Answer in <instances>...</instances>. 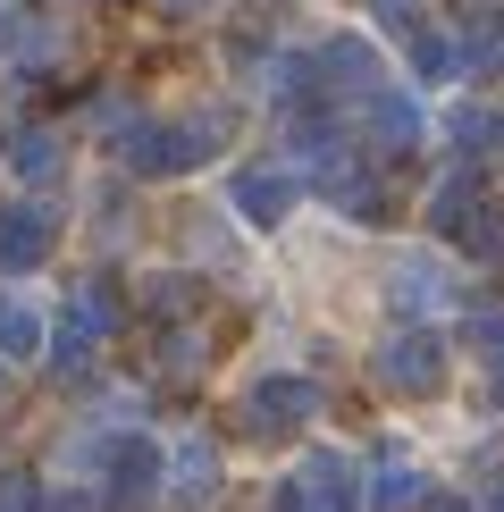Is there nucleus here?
<instances>
[{"instance_id":"2","label":"nucleus","mask_w":504,"mask_h":512,"mask_svg":"<svg viewBox=\"0 0 504 512\" xmlns=\"http://www.w3.org/2000/svg\"><path fill=\"white\" fill-rule=\"evenodd\" d=\"M370 370H378V387H387V395L420 403V395L446 387V345H437V328H395L387 345L370 353Z\"/></svg>"},{"instance_id":"24","label":"nucleus","mask_w":504,"mask_h":512,"mask_svg":"<svg viewBox=\"0 0 504 512\" xmlns=\"http://www.w3.org/2000/svg\"><path fill=\"white\" fill-rule=\"evenodd\" d=\"M168 9H210V0H168Z\"/></svg>"},{"instance_id":"17","label":"nucleus","mask_w":504,"mask_h":512,"mask_svg":"<svg viewBox=\"0 0 504 512\" xmlns=\"http://www.w3.org/2000/svg\"><path fill=\"white\" fill-rule=\"evenodd\" d=\"M412 126H420V118H412V101H404V93H370V135L387 143V152H404Z\"/></svg>"},{"instance_id":"3","label":"nucleus","mask_w":504,"mask_h":512,"mask_svg":"<svg viewBox=\"0 0 504 512\" xmlns=\"http://www.w3.org/2000/svg\"><path fill=\"white\" fill-rule=\"evenodd\" d=\"M110 328H118V303H110L101 286H84L76 303L59 311V328H42V353H51V370H59V378H76V370L93 361V345H101Z\"/></svg>"},{"instance_id":"18","label":"nucleus","mask_w":504,"mask_h":512,"mask_svg":"<svg viewBox=\"0 0 504 512\" xmlns=\"http://www.w3.org/2000/svg\"><path fill=\"white\" fill-rule=\"evenodd\" d=\"M412 68L420 76H454L462 68V42L454 34H412Z\"/></svg>"},{"instance_id":"16","label":"nucleus","mask_w":504,"mask_h":512,"mask_svg":"<svg viewBox=\"0 0 504 512\" xmlns=\"http://www.w3.org/2000/svg\"><path fill=\"white\" fill-rule=\"evenodd\" d=\"M9 168L26 185H42V177H59V135H42V126H26V135L9 143Z\"/></svg>"},{"instance_id":"23","label":"nucleus","mask_w":504,"mask_h":512,"mask_svg":"<svg viewBox=\"0 0 504 512\" xmlns=\"http://www.w3.org/2000/svg\"><path fill=\"white\" fill-rule=\"evenodd\" d=\"M479 512H504V479H488V496H479Z\"/></svg>"},{"instance_id":"20","label":"nucleus","mask_w":504,"mask_h":512,"mask_svg":"<svg viewBox=\"0 0 504 512\" xmlns=\"http://www.w3.org/2000/svg\"><path fill=\"white\" fill-rule=\"evenodd\" d=\"M471 345L488 353V361H504V303H479L471 311Z\"/></svg>"},{"instance_id":"22","label":"nucleus","mask_w":504,"mask_h":512,"mask_svg":"<svg viewBox=\"0 0 504 512\" xmlns=\"http://www.w3.org/2000/svg\"><path fill=\"white\" fill-rule=\"evenodd\" d=\"M370 9L387 17V26H404V17H412V0H370Z\"/></svg>"},{"instance_id":"1","label":"nucleus","mask_w":504,"mask_h":512,"mask_svg":"<svg viewBox=\"0 0 504 512\" xmlns=\"http://www.w3.org/2000/svg\"><path fill=\"white\" fill-rule=\"evenodd\" d=\"M118 152L126 168H143V177H185V168H202L210 152H219V126L194 118V126H143V118H126L118 126Z\"/></svg>"},{"instance_id":"4","label":"nucleus","mask_w":504,"mask_h":512,"mask_svg":"<svg viewBox=\"0 0 504 512\" xmlns=\"http://www.w3.org/2000/svg\"><path fill=\"white\" fill-rule=\"evenodd\" d=\"M278 512H362V471L345 454H303V471L278 487Z\"/></svg>"},{"instance_id":"19","label":"nucleus","mask_w":504,"mask_h":512,"mask_svg":"<svg viewBox=\"0 0 504 512\" xmlns=\"http://www.w3.org/2000/svg\"><path fill=\"white\" fill-rule=\"evenodd\" d=\"M446 135L462 143V152H488V143H504V126H496L488 110H454V118H446Z\"/></svg>"},{"instance_id":"6","label":"nucleus","mask_w":504,"mask_h":512,"mask_svg":"<svg viewBox=\"0 0 504 512\" xmlns=\"http://www.w3.org/2000/svg\"><path fill=\"white\" fill-rule=\"evenodd\" d=\"M160 496L185 504V512L210 504V496H219V445H210V437H177L168 462H160Z\"/></svg>"},{"instance_id":"10","label":"nucleus","mask_w":504,"mask_h":512,"mask_svg":"<svg viewBox=\"0 0 504 512\" xmlns=\"http://www.w3.org/2000/svg\"><path fill=\"white\" fill-rule=\"evenodd\" d=\"M420 496H429V487H420V471H412L404 454H387V462L362 479V504H370V512H412Z\"/></svg>"},{"instance_id":"15","label":"nucleus","mask_w":504,"mask_h":512,"mask_svg":"<svg viewBox=\"0 0 504 512\" xmlns=\"http://www.w3.org/2000/svg\"><path fill=\"white\" fill-rule=\"evenodd\" d=\"M34 353H42V311L0 303V361H34Z\"/></svg>"},{"instance_id":"7","label":"nucleus","mask_w":504,"mask_h":512,"mask_svg":"<svg viewBox=\"0 0 504 512\" xmlns=\"http://www.w3.org/2000/svg\"><path fill=\"white\" fill-rule=\"evenodd\" d=\"M51 210H34V202H0V269H42L51 261Z\"/></svg>"},{"instance_id":"12","label":"nucleus","mask_w":504,"mask_h":512,"mask_svg":"<svg viewBox=\"0 0 504 512\" xmlns=\"http://www.w3.org/2000/svg\"><path fill=\"white\" fill-rule=\"evenodd\" d=\"M160 487V454L143 437H126V445H110V496L118 504H135V496H152Z\"/></svg>"},{"instance_id":"21","label":"nucleus","mask_w":504,"mask_h":512,"mask_svg":"<svg viewBox=\"0 0 504 512\" xmlns=\"http://www.w3.org/2000/svg\"><path fill=\"white\" fill-rule=\"evenodd\" d=\"M0 512H42V487H34V471H9V479H0Z\"/></svg>"},{"instance_id":"9","label":"nucleus","mask_w":504,"mask_h":512,"mask_svg":"<svg viewBox=\"0 0 504 512\" xmlns=\"http://www.w3.org/2000/svg\"><path fill=\"white\" fill-rule=\"evenodd\" d=\"M303 76H311V84H345V93H370V84H378V59H370V42L345 34V42H328Z\"/></svg>"},{"instance_id":"8","label":"nucleus","mask_w":504,"mask_h":512,"mask_svg":"<svg viewBox=\"0 0 504 512\" xmlns=\"http://www.w3.org/2000/svg\"><path fill=\"white\" fill-rule=\"evenodd\" d=\"M227 194H236V210H244L252 227H278L286 210H294V177H286V168H244Z\"/></svg>"},{"instance_id":"5","label":"nucleus","mask_w":504,"mask_h":512,"mask_svg":"<svg viewBox=\"0 0 504 512\" xmlns=\"http://www.w3.org/2000/svg\"><path fill=\"white\" fill-rule=\"evenodd\" d=\"M311 412H320V387H311V378H294V370L261 378V387L244 395V420H252V437H294Z\"/></svg>"},{"instance_id":"14","label":"nucleus","mask_w":504,"mask_h":512,"mask_svg":"<svg viewBox=\"0 0 504 512\" xmlns=\"http://www.w3.org/2000/svg\"><path fill=\"white\" fill-rule=\"evenodd\" d=\"M479 194H488V185H479V168H454V177L429 194V227H437V236H454V219H462Z\"/></svg>"},{"instance_id":"13","label":"nucleus","mask_w":504,"mask_h":512,"mask_svg":"<svg viewBox=\"0 0 504 512\" xmlns=\"http://www.w3.org/2000/svg\"><path fill=\"white\" fill-rule=\"evenodd\" d=\"M454 244L471 252V261H504V202H496V194H479V202L454 219Z\"/></svg>"},{"instance_id":"11","label":"nucleus","mask_w":504,"mask_h":512,"mask_svg":"<svg viewBox=\"0 0 504 512\" xmlns=\"http://www.w3.org/2000/svg\"><path fill=\"white\" fill-rule=\"evenodd\" d=\"M387 286H395V311H437L446 303V277H437V261H420V252H404V261L387 269Z\"/></svg>"}]
</instances>
